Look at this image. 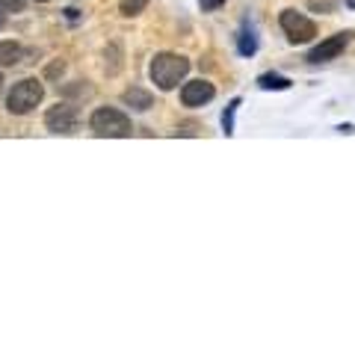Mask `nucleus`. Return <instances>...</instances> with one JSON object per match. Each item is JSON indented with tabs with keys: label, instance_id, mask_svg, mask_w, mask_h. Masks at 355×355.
I'll return each instance as SVG.
<instances>
[{
	"label": "nucleus",
	"instance_id": "1",
	"mask_svg": "<svg viewBox=\"0 0 355 355\" xmlns=\"http://www.w3.org/2000/svg\"><path fill=\"white\" fill-rule=\"evenodd\" d=\"M148 71H151V80L157 83V89L169 92V89H175L187 77V71H190V60L181 57V53H157V57L151 60Z\"/></svg>",
	"mask_w": 355,
	"mask_h": 355
},
{
	"label": "nucleus",
	"instance_id": "2",
	"mask_svg": "<svg viewBox=\"0 0 355 355\" xmlns=\"http://www.w3.org/2000/svg\"><path fill=\"white\" fill-rule=\"evenodd\" d=\"M89 128H92L95 137H130V130H133L130 119L113 107L95 110L92 119H89Z\"/></svg>",
	"mask_w": 355,
	"mask_h": 355
},
{
	"label": "nucleus",
	"instance_id": "3",
	"mask_svg": "<svg viewBox=\"0 0 355 355\" xmlns=\"http://www.w3.org/2000/svg\"><path fill=\"white\" fill-rule=\"evenodd\" d=\"M42 95H44L42 83L36 80V77H27V80H21V83L12 86V92H9V98H6V107H9V113L24 116L42 101Z\"/></svg>",
	"mask_w": 355,
	"mask_h": 355
},
{
	"label": "nucleus",
	"instance_id": "4",
	"mask_svg": "<svg viewBox=\"0 0 355 355\" xmlns=\"http://www.w3.org/2000/svg\"><path fill=\"white\" fill-rule=\"evenodd\" d=\"M282 30L291 36V42H311L317 36L314 21L305 18L302 12H293V9H284L282 12Z\"/></svg>",
	"mask_w": 355,
	"mask_h": 355
},
{
	"label": "nucleus",
	"instance_id": "5",
	"mask_svg": "<svg viewBox=\"0 0 355 355\" xmlns=\"http://www.w3.org/2000/svg\"><path fill=\"white\" fill-rule=\"evenodd\" d=\"M44 125H48L51 133H71L77 128V110L71 104L51 107L48 116H44Z\"/></svg>",
	"mask_w": 355,
	"mask_h": 355
},
{
	"label": "nucleus",
	"instance_id": "6",
	"mask_svg": "<svg viewBox=\"0 0 355 355\" xmlns=\"http://www.w3.org/2000/svg\"><path fill=\"white\" fill-rule=\"evenodd\" d=\"M349 39H352V33H338V36H331V39H326V42H320L317 48L308 53V62H329V60L340 57L343 48L349 44Z\"/></svg>",
	"mask_w": 355,
	"mask_h": 355
},
{
	"label": "nucleus",
	"instance_id": "7",
	"mask_svg": "<svg viewBox=\"0 0 355 355\" xmlns=\"http://www.w3.org/2000/svg\"><path fill=\"white\" fill-rule=\"evenodd\" d=\"M214 95H216V89H214V83H207V80H190V83H184V89H181L184 107H202L207 101H214Z\"/></svg>",
	"mask_w": 355,
	"mask_h": 355
},
{
	"label": "nucleus",
	"instance_id": "8",
	"mask_svg": "<svg viewBox=\"0 0 355 355\" xmlns=\"http://www.w3.org/2000/svg\"><path fill=\"white\" fill-rule=\"evenodd\" d=\"M24 60V48L15 42H0V65H15Z\"/></svg>",
	"mask_w": 355,
	"mask_h": 355
},
{
	"label": "nucleus",
	"instance_id": "9",
	"mask_svg": "<svg viewBox=\"0 0 355 355\" xmlns=\"http://www.w3.org/2000/svg\"><path fill=\"white\" fill-rule=\"evenodd\" d=\"M125 104H130L133 110H148L151 107V95L142 92V89H128V92H125Z\"/></svg>",
	"mask_w": 355,
	"mask_h": 355
},
{
	"label": "nucleus",
	"instance_id": "10",
	"mask_svg": "<svg viewBox=\"0 0 355 355\" xmlns=\"http://www.w3.org/2000/svg\"><path fill=\"white\" fill-rule=\"evenodd\" d=\"M148 6V0H121V15H139Z\"/></svg>",
	"mask_w": 355,
	"mask_h": 355
},
{
	"label": "nucleus",
	"instance_id": "11",
	"mask_svg": "<svg viewBox=\"0 0 355 355\" xmlns=\"http://www.w3.org/2000/svg\"><path fill=\"white\" fill-rule=\"evenodd\" d=\"M261 86L263 89H287V86H291V80H287V77H279V74H263Z\"/></svg>",
	"mask_w": 355,
	"mask_h": 355
},
{
	"label": "nucleus",
	"instance_id": "12",
	"mask_svg": "<svg viewBox=\"0 0 355 355\" xmlns=\"http://www.w3.org/2000/svg\"><path fill=\"white\" fill-rule=\"evenodd\" d=\"M0 6L9 9V12H21V9H24V0H0Z\"/></svg>",
	"mask_w": 355,
	"mask_h": 355
},
{
	"label": "nucleus",
	"instance_id": "13",
	"mask_svg": "<svg viewBox=\"0 0 355 355\" xmlns=\"http://www.w3.org/2000/svg\"><path fill=\"white\" fill-rule=\"evenodd\" d=\"M222 3H225V0H202V9H207V12H210V9H219Z\"/></svg>",
	"mask_w": 355,
	"mask_h": 355
},
{
	"label": "nucleus",
	"instance_id": "14",
	"mask_svg": "<svg viewBox=\"0 0 355 355\" xmlns=\"http://www.w3.org/2000/svg\"><path fill=\"white\" fill-rule=\"evenodd\" d=\"M62 69H65V65H62V62H53V65H51V69H48V77H57V74H62Z\"/></svg>",
	"mask_w": 355,
	"mask_h": 355
},
{
	"label": "nucleus",
	"instance_id": "15",
	"mask_svg": "<svg viewBox=\"0 0 355 355\" xmlns=\"http://www.w3.org/2000/svg\"><path fill=\"white\" fill-rule=\"evenodd\" d=\"M3 21H6V12H3V6H0V24H3Z\"/></svg>",
	"mask_w": 355,
	"mask_h": 355
},
{
	"label": "nucleus",
	"instance_id": "16",
	"mask_svg": "<svg viewBox=\"0 0 355 355\" xmlns=\"http://www.w3.org/2000/svg\"><path fill=\"white\" fill-rule=\"evenodd\" d=\"M347 3H349V6H352V9H355V0H347Z\"/></svg>",
	"mask_w": 355,
	"mask_h": 355
},
{
	"label": "nucleus",
	"instance_id": "17",
	"mask_svg": "<svg viewBox=\"0 0 355 355\" xmlns=\"http://www.w3.org/2000/svg\"><path fill=\"white\" fill-rule=\"evenodd\" d=\"M36 3H48V0H36Z\"/></svg>",
	"mask_w": 355,
	"mask_h": 355
},
{
	"label": "nucleus",
	"instance_id": "18",
	"mask_svg": "<svg viewBox=\"0 0 355 355\" xmlns=\"http://www.w3.org/2000/svg\"><path fill=\"white\" fill-rule=\"evenodd\" d=\"M0 83H3V77H0Z\"/></svg>",
	"mask_w": 355,
	"mask_h": 355
}]
</instances>
